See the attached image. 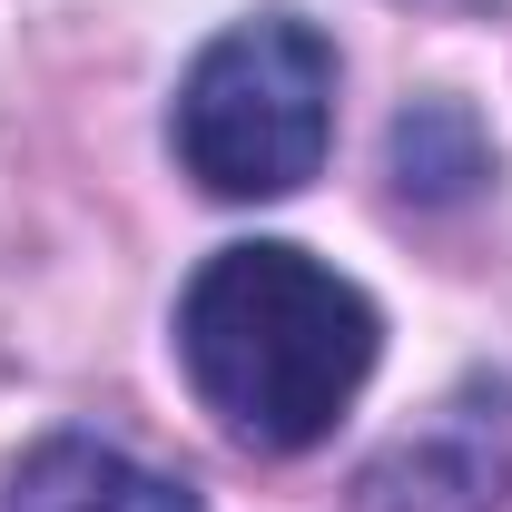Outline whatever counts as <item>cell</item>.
<instances>
[{
    "label": "cell",
    "instance_id": "cell-1",
    "mask_svg": "<svg viewBox=\"0 0 512 512\" xmlns=\"http://www.w3.org/2000/svg\"><path fill=\"white\" fill-rule=\"evenodd\" d=\"M384 325L365 286H345L306 247H217L178 296V365L197 404L256 453H306L345 424L375 375Z\"/></svg>",
    "mask_w": 512,
    "mask_h": 512
},
{
    "label": "cell",
    "instance_id": "cell-2",
    "mask_svg": "<svg viewBox=\"0 0 512 512\" xmlns=\"http://www.w3.org/2000/svg\"><path fill=\"white\" fill-rule=\"evenodd\" d=\"M335 138V50L306 20H237L178 79V158L207 197H296Z\"/></svg>",
    "mask_w": 512,
    "mask_h": 512
},
{
    "label": "cell",
    "instance_id": "cell-3",
    "mask_svg": "<svg viewBox=\"0 0 512 512\" xmlns=\"http://www.w3.org/2000/svg\"><path fill=\"white\" fill-rule=\"evenodd\" d=\"M0 512H197L188 483L128 463L119 444H89V434H50L40 453H20Z\"/></svg>",
    "mask_w": 512,
    "mask_h": 512
},
{
    "label": "cell",
    "instance_id": "cell-4",
    "mask_svg": "<svg viewBox=\"0 0 512 512\" xmlns=\"http://www.w3.org/2000/svg\"><path fill=\"white\" fill-rule=\"evenodd\" d=\"M394 178L404 197H463L483 178V138L463 109H414V119L394 128Z\"/></svg>",
    "mask_w": 512,
    "mask_h": 512
}]
</instances>
